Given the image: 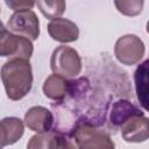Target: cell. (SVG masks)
<instances>
[{
  "mask_svg": "<svg viewBox=\"0 0 149 149\" xmlns=\"http://www.w3.org/2000/svg\"><path fill=\"white\" fill-rule=\"evenodd\" d=\"M42 14L50 20L58 19L66 8V3L63 0H56V1H37L35 2Z\"/></svg>",
  "mask_w": 149,
  "mask_h": 149,
  "instance_id": "cell-14",
  "label": "cell"
},
{
  "mask_svg": "<svg viewBox=\"0 0 149 149\" xmlns=\"http://www.w3.org/2000/svg\"><path fill=\"white\" fill-rule=\"evenodd\" d=\"M50 66L55 74L65 79L73 78L81 71V58L76 49L68 45H59L51 55Z\"/></svg>",
  "mask_w": 149,
  "mask_h": 149,
  "instance_id": "cell-3",
  "label": "cell"
},
{
  "mask_svg": "<svg viewBox=\"0 0 149 149\" xmlns=\"http://www.w3.org/2000/svg\"><path fill=\"white\" fill-rule=\"evenodd\" d=\"M146 54L143 41L133 34L123 35L118 38L114 45V55L123 65H135L140 63Z\"/></svg>",
  "mask_w": 149,
  "mask_h": 149,
  "instance_id": "cell-5",
  "label": "cell"
},
{
  "mask_svg": "<svg viewBox=\"0 0 149 149\" xmlns=\"http://www.w3.org/2000/svg\"><path fill=\"white\" fill-rule=\"evenodd\" d=\"M115 7L118 8V10L127 16H135L139 15L142 12L143 1H139V0H130V1H114Z\"/></svg>",
  "mask_w": 149,
  "mask_h": 149,
  "instance_id": "cell-16",
  "label": "cell"
},
{
  "mask_svg": "<svg viewBox=\"0 0 149 149\" xmlns=\"http://www.w3.org/2000/svg\"><path fill=\"white\" fill-rule=\"evenodd\" d=\"M0 77L8 99L21 100L31 90L33 70L30 62L23 58H12L7 61L0 71Z\"/></svg>",
  "mask_w": 149,
  "mask_h": 149,
  "instance_id": "cell-1",
  "label": "cell"
},
{
  "mask_svg": "<svg viewBox=\"0 0 149 149\" xmlns=\"http://www.w3.org/2000/svg\"><path fill=\"white\" fill-rule=\"evenodd\" d=\"M50 149H77L73 140L68 137L64 134H59L55 132V135L51 141V148Z\"/></svg>",
  "mask_w": 149,
  "mask_h": 149,
  "instance_id": "cell-17",
  "label": "cell"
},
{
  "mask_svg": "<svg viewBox=\"0 0 149 149\" xmlns=\"http://www.w3.org/2000/svg\"><path fill=\"white\" fill-rule=\"evenodd\" d=\"M47 28L50 37L61 43L74 42L79 37L78 26L69 19H64V17L54 19L49 22Z\"/></svg>",
  "mask_w": 149,
  "mask_h": 149,
  "instance_id": "cell-8",
  "label": "cell"
},
{
  "mask_svg": "<svg viewBox=\"0 0 149 149\" xmlns=\"http://www.w3.org/2000/svg\"><path fill=\"white\" fill-rule=\"evenodd\" d=\"M3 28H6V27L3 26V23H2V22H1V20H0V30H1V29H3Z\"/></svg>",
  "mask_w": 149,
  "mask_h": 149,
  "instance_id": "cell-19",
  "label": "cell"
},
{
  "mask_svg": "<svg viewBox=\"0 0 149 149\" xmlns=\"http://www.w3.org/2000/svg\"><path fill=\"white\" fill-rule=\"evenodd\" d=\"M148 61L140 64L134 73L136 95L144 109L148 108Z\"/></svg>",
  "mask_w": 149,
  "mask_h": 149,
  "instance_id": "cell-12",
  "label": "cell"
},
{
  "mask_svg": "<svg viewBox=\"0 0 149 149\" xmlns=\"http://www.w3.org/2000/svg\"><path fill=\"white\" fill-rule=\"evenodd\" d=\"M34 47L30 40L10 33L7 28L0 30V57L30 59Z\"/></svg>",
  "mask_w": 149,
  "mask_h": 149,
  "instance_id": "cell-4",
  "label": "cell"
},
{
  "mask_svg": "<svg viewBox=\"0 0 149 149\" xmlns=\"http://www.w3.org/2000/svg\"><path fill=\"white\" fill-rule=\"evenodd\" d=\"M24 133L23 121L15 116H7L0 120V149L16 143Z\"/></svg>",
  "mask_w": 149,
  "mask_h": 149,
  "instance_id": "cell-10",
  "label": "cell"
},
{
  "mask_svg": "<svg viewBox=\"0 0 149 149\" xmlns=\"http://www.w3.org/2000/svg\"><path fill=\"white\" fill-rule=\"evenodd\" d=\"M7 29L15 35L35 41L40 36V21L31 9L14 12L7 22Z\"/></svg>",
  "mask_w": 149,
  "mask_h": 149,
  "instance_id": "cell-6",
  "label": "cell"
},
{
  "mask_svg": "<svg viewBox=\"0 0 149 149\" xmlns=\"http://www.w3.org/2000/svg\"><path fill=\"white\" fill-rule=\"evenodd\" d=\"M42 88L47 98L55 101H62L71 91V81L54 73L44 80Z\"/></svg>",
  "mask_w": 149,
  "mask_h": 149,
  "instance_id": "cell-11",
  "label": "cell"
},
{
  "mask_svg": "<svg viewBox=\"0 0 149 149\" xmlns=\"http://www.w3.org/2000/svg\"><path fill=\"white\" fill-rule=\"evenodd\" d=\"M23 121L30 130L36 132L37 134L47 133L51 130L54 125V115L43 106H34L26 112Z\"/></svg>",
  "mask_w": 149,
  "mask_h": 149,
  "instance_id": "cell-9",
  "label": "cell"
},
{
  "mask_svg": "<svg viewBox=\"0 0 149 149\" xmlns=\"http://www.w3.org/2000/svg\"><path fill=\"white\" fill-rule=\"evenodd\" d=\"M55 135V132H47V133H38L30 137L27 143V149H50L51 141Z\"/></svg>",
  "mask_w": 149,
  "mask_h": 149,
  "instance_id": "cell-15",
  "label": "cell"
},
{
  "mask_svg": "<svg viewBox=\"0 0 149 149\" xmlns=\"http://www.w3.org/2000/svg\"><path fill=\"white\" fill-rule=\"evenodd\" d=\"M77 149H114L109 134L88 122H77L71 132Z\"/></svg>",
  "mask_w": 149,
  "mask_h": 149,
  "instance_id": "cell-2",
  "label": "cell"
},
{
  "mask_svg": "<svg viewBox=\"0 0 149 149\" xmlns=\"http://www.w3.org/2000/svg\"><path fill=\"white\" fill-rule=\"evenodd\" d=\"M6 5L12 8L14 12H21V10H28L33 9L35 6L34 1H6Z\"/></svg>",
  "mask_w": 149,
  "mask_h": 149,
  "instance_id": "cell-18",
  "label": "cell"
},
{
  "mask_svg": "<svg viewBox=\"0 0 149 149\" xmlns=\"http://www.w3.org/2000/svg\"><path fill=\"white\" fill-rule=\"evenodd\" d=\"M120 132L125 141L127 142H144L148 140V118L143 112L129 116L120 126Z\"/></svg>",
  "mask_w": 149,
  "mask_h": 149,
  "instance_id": "cell-7",
  "label": "cell"
},
{
  "mask_svg": "<svg viewBox=\"0 0 149 149\" xmlns=\"http://www.w3.org/2000/svg\"><path fill=\"white\" fill-rule=\"evenodd\" d=\"M142 111L137 108L135 105L129 102L128 100H118L113 104L111 111V122L114 126H120L123 121H126L129 116L141 113Z\"/></svg>",
  "mask_w": 149,
  "mask_h": 149,
  "instance_id": "cell-13",
  "label": "cell"
}]
</instances>
